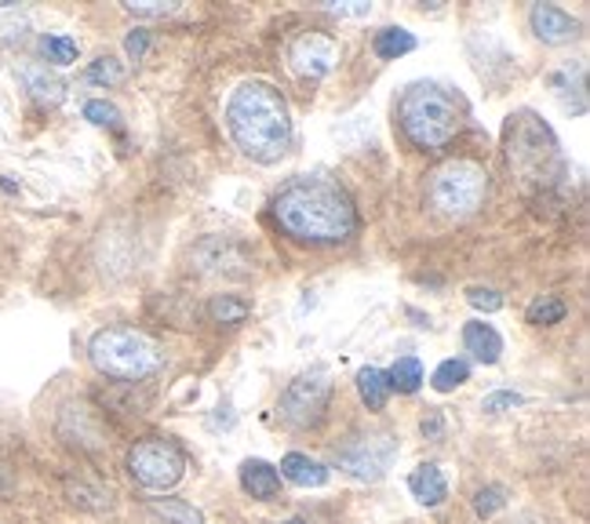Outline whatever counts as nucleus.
<instances>
[{"mask_svg":"<svg viewBox=\"0 0 590 524\" xmlns=\"http://www.w3.org/2000/svg\"><path fill=\"white\" fill-rule=\"evenodd\" d=\"M467 302L474 306V310H485V313L503 310V295L492 291V288H470V291H467Z\"/></svg>","mask_w":590,"mask_h":524,"instance_id":"nucleus-30","label":"nucleus"},{"mask_svg":"<svg viewBox=\"0 0 590 524\" xmlns=\"http://www.w3.org/2000/svg\"><path fill=\"white\" fill-rule=\"evenodd\" d=\"M423 433L430 437V441H437V437L445 433V419H441V412H430V415H426V419H423Z\"/></svg>","mask_w":590,"mask_h":524,"instance_id":"nucleus-34","label":"nucleus"},{"mask_svg":"<svg viewBox=\"0 0 590 524\" xmlns=\"http://www.w3.org/2000/svg\"><path fill=\"white\" fill-rule=\"evenodd\" d=\"M371 51L379 55V59H401V55H409L415 51V37L409 29H401V26H387V29H379L376 33V40H371Z\"/></svg>","mask_w":590,"mask_h":524,"instance_id":"nucleus-20","label":"nucleus"},{"mask_svg":"<svg viewBox=\"0 0 590 524\" xmlns=\"http://www.w3.org/2000/svg\"><path fill=\"white\" fill-rule=\"evenodd\" d=\"M409 491L423 502V507H441L448 499V480L441 474V466H434V463L415 466L409 477Z\"/></svg>","mask_w":590,"mask_h":524,"instance_id":"nucleus-15","label":"nucleus"},{"mask_svg":"<svg viewBox=\"0 0 590 524\" xmlns=\"http://www.w3.org/2000/svg\"><path fill=\"white\" fill-rule=\"evenodd\" d=\"M463 349L481 365H496L503 354V338L492 324L485 321H467L463 324Z\"/></svg>","mask_w":590,"mask_h":524,"instance_id":"nucleus-14","label":"nucleus"},{"mask_svg":"<svg viewBox=\"0 0 590 524\" xmlns=\"http://www.w3.org/2000/svg\"><path fill=\"white\" fill-rule=\"evenodd\" d=\"M288 59L295 66L299 76H310V81H321L335 70V59H339V44L328 37V33H303L295 37Z\"/></svg>","mask_w":590,"mask_h":524,"instance_id":"nucleus-10","label":"nucleus"},{"mask_svg":"<svg viewBox=\"0 0 590 524\" xmlns=\"http://www.w3.org/2000/svg\"><path fill=\"white\" fill-rule=\"evenodd\" d=\"M281 524H306L303 517H288V521H281Z\"/></svg>","mask_w":590,"mask_h":524,"instance_id":"nucleus-35","label":"nucleus"},{"mask_svg":"<svg viewBox=\"0 0 590 524\" xmlns=\"http://www.w3.org/2000/svg\"><path fill=\"white\" fill-rule=\"evenodd\" d=\"M463 98L437 81H415L398 98V124L415 150H445L463 131Z\"/></svg>","mask_w":590,"mask_h":524,"instance_id":"nucleus-3","label":"nucleus"},{"mask_svg":"<svg viewBox=\"0 0 590 524\" xmlns=\"http://www.w3.org/2000/svg\"><path fill=\"white\" fill-rule=\"evenodd\" d=\"M278 469H281L284 480H292V485H299V488H321L328 480V466L317 463V458H310V455H299V452L284 455Z\"/></svg>","mask_w":590,"mask_h":524,"instance_id":"nucleus-17","label":"nucleus"},{"mask_svg":"<svg viewBox=\"0 0 590 524\" xmlns=\"http://www.w3.org/2000/svg\"><path fill=\"white\" fill-rule=\"evenodd\" d=\"M193 262L204 273H226V277H248L251 273L248 251L234 237H204L193 248Z\"/></svg>","mask_w":590,"mask_h":524,"instance_id":"nucleus-11","label":"nucleus"},{"mask_svg":"<svg viewBox=\"0 0 590 524\" xmlns=\"http://www.w3.org/2000/svg\"><path fill=\"white\" fill-rule=\"evenodd\" d=\"M40 51H44V59L55 66H70L76 59V40L66 37V33H48V37L40 40Z\"/></svg>","mask_w":590,"mask_h":524,"instance_id":"nucleus-26","label":"nucleus"},{"mask_svg":"<svg viewBox=\"0 0 590 524\" xmlns=\"http://www.w3.org/2000/svg\"><path fill=\"white\" fill-rule=\"evenodd\" d=\"M248 313H251V302L240 299V295H212V302H208V317H212L215 324H223V327L245 324Z\"/></svg>","mask_w":590,"mask_h":524,"instance_id":"nucleus-19","label":"nucleus"},{"mask_svg":"<svg viewBox=\"0 0 590 524\" xmlns=\"http://www.w3.org/2000/svg\"><path fill=\"white\" fill-rule=\"evenodd\" d=\"M357 393L365 401L368 412H382L390 401V382H387V371L379 368H361L357 371Z\"/></svg>","mask_w":590,"mask_h":524,"instance_id":"nucleus-18","label":"nucleus"},{"mask_svg":"<svg viewBox=\"0 0 590 524\" xmlns=\"http://www.w3.org/2000/svg\"><path fill=\"white\" fill-rule=\"evenodd\" d=\"M324 8H328V11H335V15H343V19H361V15H368V4H361V0H354V4H332V0H328Z\"/></svg>","mask_w":590,"mask_h":524,"instance_id":"nucleus-33","label":"nucleus"},{"mask_svg":"<svg viewBox=\"0 0 590 524\" xmlns=\"http://www.w3.org/2000/svg\"><path fill=\"white\" fill-rule=\"evenodd\" d=\"M387 382H390V393H415L423 386V365L420 357H398V365L387 371Z\"/></svg>","mask_w":590,"mask_h":524,"instance_id":"nucleus-21","label":"nucleus"},{"mask_svg":"<svg viewBox=\"0 0 590 524\" xmlns=\"http://www.w3.org/2000/svg\"><path fill=\"white\" fill-rule=\"evenodd\" d=\"M19 76H22V84H26V92L37 98V103H44V106H55V103H62V95H66V84L55 76L48 66H22L19 70Z\"/></svg>","mask_w":590,"mask_h":524,"instance_id":"nucleus-16","label":"nucleus"},{"mask_svg":"<svg viewBox=\"0 0 590 524\" xmlns=\"http://www.w3.org/2000/svg\"><path fill=\"white\" fill-rule=\"evenodd\" d=\"M328 401H332V376H328L324 368L303 371V376H295L288 386H284L278 401L281 422H288L292 430H310L328 412Z\"/></svg>","mask_w":590,"mask_h":524,"instance_id":"nucleus-8","label":"nucleus"},{"mask_svg":"<svg viewBox=\"0 0 590 524\" xmlns=\"http://www.w3.org/2000/svg\"><path fill=\"white\" fill-rule=\"evenodd\" d=\"M529 26L543 44H568L583 33V22H579L576 15H568V11L557 8V4H532Z\"/></svg>","mask_w":590,"mask_h":524,"instance_id":"nucleus-12","label":"nucleus"},{"mask_svg":"<svg viewBox=\"0 0 590 524\" xmlns=\"http://www.w3.org/2000/svg\"><path fill=\"white\" fill-rule=\"evenodd\" d=\"M223 120H226V131L229 139H234V146L251 160L273 164L292 150V139H295L292 109L278 87L267 81L237 84L234 92H229Z\"/></svg>","mask_w":590,"mask_h":524,"instance_id":"nucleus-2","label":"nucleus"},{"mask_svg":"<svg viewBox=\"0 0 590 524\" xmlns=\"http://www.w3.org/2000/svg\"><path fill=\"white\" fill-rule=\"evenodd\" d=\"M521 404V393H510V390H503V393H492V397H485V408L488 415H499V412H510V408H518Z\"/></svg>","mask_w":590,"mask_h":524,"instance_id":"nucleus-32","label":"nucleus"},{"mask_svg":"<svg viewBox=\"0 0 590 524\" xmlns=\"http://www.w3.org/2000/svg\"><path fill=\"white\" fill-rule=\"evenodd\" d=\"M125 8L139 19H164V15H172L179 4H175V0H128Z\"/></svg>","mask_w":590,"mask_h":524,"instance_id":"nucleus-28","label":"nucleus"},{"mask_svg":"<svg viewBox=\"0 0 590 524\" xmlns=\"http://www.w3.org/2000/svg\"><path fill=\"white\" fill-rule=\"evenodd\" d=\"M398 458V441L390 433H350L332 448V463L357 480H379Z\"/></svg>","mask_w":590,"mask_h":524,"instance_id":"nucleus-9","label":"nucleus"},{"mask_svg":"<svg viewBox=\"0 0 590 524\" xmlns=\"http://www.w3.org/2000/svg\"><path fill=\"white\" fill-rule=\"evenodd\" d=\"M87 357L92 365L109 379H125V382H139L157 376L164 365V349L157 338H150L139 327L128 324H109L98 327L87 343Z\"/></svg>","mask_w":590,"mask_h":524,"instance_id":"nucleus-5","label":"nucleus"},{"mask_svg":"<svg viewBox=\"0 0 590 524\" xmlns=\"http://www.w3.org/2000/svg\"><path fill=\"white\" fill-rule=\"evenodd\" d=\"M128 474L150 491H168L186 474L182 448L168 441V437H146L128 452Z\"/></svg>","mask_w":590,"mask_h":524,"instance_id":"nucleus-7","label":"nucleus"},{"mask_svg":"<svg viewBox=\"0 0 590 524\" xmlns=\"http://www.w3.org/2000/svg\"><path fill=\"white\" fill-rule=\"evenodd\" d=\"M467 379H470V365H467V360H459V357L441 360V365L434 368V376H430L437 393H452V390L463 386Z\"/></svg>","mask_w":590,"mask_h":524,"instance_id":"nucleus-23","label":"nucleus"},{"mask_svg":"<svg viewBox=\"0 0 590 524\" xmlns=\"http://www.w3.org/2000/svg\"><path fill=\"white\" fill-rule=\"evenodd\" d=\"M273 218L303 245H343L357 229V207L339 182L295 179L273 196Z\"/></svg>","mask_w":590,"mask_h":524,"instance_id":"nucleus-1","label":"nucleus"},{"mask_svg":"<svg viewBox=\"0 0 590 524\" xmlns=\"http://www.w3.org/2000/svg\"><path fill=\"white\" fill-rule=\"evenodd\" d=\"M240 488H245L251 499L273 502V499L281 496L278 466H270L267 458H245V463H240Z\"/></svg>","mask_w":590,"mask_h":524,"instance_id":"nucleus-13","label":"nucleus"},{"mask_svg":"<svg viewBox=\"0 0 590 524\" xmlns=\"http://www.w3.org/2000/svg\"><path fill=\"white\" fill-rule=\"evenodd\" d=\"M568 313V306L557 299V295H535V299L529 302V310H524V317H529V324L535 327H546V324H562Z\"/></svg>","mask_w":590,"mask_h":524,"instance_id":"nucleus-22","label":"nucleus"},{"mask_svg":"<svg viewBox=\"0 0 590 524\" xmlns=\"http://www.w3.org/2000/svg\"><path fill=\"white\" fill-rule=\"evenodd\" d=\"M503 146H507L510 171L518 175L524 186L551 190V186L565 175V160H562V153H557L554 131L546 128L532 109H521V114H514L507 120Z\"/></svg>","mask_w":590,"mask_h":524,"instance_id":"nucleus-4","label":"nucleus"},{"mask_svg":"<svg viewBox=\"0 0 590 524\" xmlns=\"http://www.w3.org/2000/svg\"><path fill=\"white\" fill-rule=\"evenodd\" d=\"M153 513H157V517H164L168 524H204L201 510L190 507V502H182V499H161V502H153Z\"/></svg>","mask_w":590,"mask_h":524,"instance_id":"nucleus-24","label":"nucleus"},{"mask_svg":"<svg viewBox=\"0 0 590 524\" xmlns=\"http://www.w3.org/2000/svg\"><path fill=\"white\" fill-rule=\"evenodd\" d=\"M146 48H150V29H142V26H135L125 37V51H128V59L131 62H139L142 55H146Z\"/></svg>","mask_w":590,"mask_h":524,"instance_id":"nucleus-31","label":"nucleus"},{"mask_svg":"<svg viewBox=\"0 0 590 524\" xmlns=\"http://www.w3.org/2000/svg\"><path fill=\"white\" fill-rule=\"evenodd\" d=\"M488 196V171L477 160H448L430 175V204L445 218H470Z\"/></svg>","mask_w":590,"mask_h":524,"instance_id":"nucleus-6","label":"nucleus"},{"mask_svg":"<svg viewBox=\"0 0 590 524\" xmlns=\"http://www.w3.org/2000/svg\"><path fill=\"white\" fill-rule=\"evenodd\" d=\"M84 117L98 128H117L120 124V109L114 103H106V98H92V103H84Z\"/></svg>","mask_w":590,"mask_h":524,"instance_id":"nucleus-27","label":"nucleus"},{"mask_svg":"<svg viewBox=\"0 0 590 524\" xmlns=\"http://www.w3.org/2000/svg\"><path fill=\"white\" fill-rule=\"evenodd\" d=\"M87 81L103 84V87H117L125 81V62H117L114 55H98V59L87 66Z\"/></svg>","mask_w":590,"mask_h":524,"instance_id":"nucleus-25","label":"nucleus"},{"mask_svg":"<svg viewBox=\"0 0 590 524\" xmlns=\"http://www.w3.org/2000/svg\"><path fill=\"white\" fill-rule=\"evenodd\" d=\"M507 507V491H503L499 485H492V488H481L477 496H474V510L481 513V517H492L496 510Z\"/></svg>","mask_w":590,"mask_h":524,"instance_id":"nucleus-29","label":"nucleus"}]
</instances>
